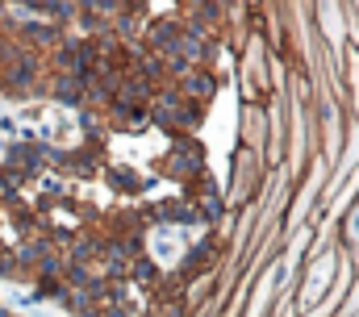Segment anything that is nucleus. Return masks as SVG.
<instances>
[{
    "instance_id": "obj_2",
    "label": "nucleus",
    "mask_w": 359,
    "mask_h": 317,
    "mask_svg": "<svg viewBox=\"0 0 359 317\" xmlns=\"http://www.w3.org/2000/svg\"><path fill=\"white\" fill-rule=\"evenodd\" d=\"M201 171H205V158H201V147H192V142H176L172 155L163 158V175L176 184H196Z\"/></svg>"
},
{
    "instance_id": "obj_5",
    "label": "nucleus",
    "mask_w": 359,
    "mask_h": 317,
    "mask_svg": "<svg viewBox=\"0 0 359 317\" xmlns=\"http://www.w3.org/2000/svg\"><path fill=\"white\" fill-rule=\"evenodd\" d=\"M330 276H334V255H322V259L309 267V276H305V292H301V305H313V301H322V292H326Z\"/></svg>"
},
{
    "instance_id": "obj_4",
    "label": "nucleus",
    "mask_w": 359,
    "mask_h": 317,
    "mask_svg": "<svg viewBox=\"0 0 359 317\" xmlns=\"http://www.w3.org/2000/svg\"><path fill=\"white\" fill-rule=\"evenodd\" d=\"M46 96H50L55 104L84 109V79L80 76H50L46 79Z\"/></svg>"
},
{
    "instance_id": "obj_6",
    "label": "nucleus",
    "mask_w": 359,
    "mask_h": 317,
    "mask_svg": "<svg viewBox=\"0 0 359 317\" xmlns=\"http://www.w3.org/2000/svg\"><path fill=\"white\" fill-rule=\"evenodd\" d=\"M184 313H188V305L168 301V297H151V309H147V317H184Z\"/></svg>"
},
{
    "instance_id": "obj_3",
    "label": "nucleus",
    "mask_w": 359,
    "mask_h": 317,
    "mask_svg": "<svg viewBox=\"0 0 359 317\" xmlns=\"http://www.w3.org/2000/svg\"><path fill=\"white\" fill-rule=\"evenodd\" d=\"M176 88H180V96H184V100H192V104L201 109V104H209V100H213V92H217V76H213V72H205V67H192Z\"/></svg>"
},
{
    "instance_id": "obj_1",
    "label": "nucleus",
    "mask_w": 359,
    "mask_h": 317,
    "mask_svg": "<svg viewBox=\"0 0 359 317\" xmlns=\"http://www.w3.org/2000/svg\"><path fill=\"white\" fill-rule=\"evenodd\" d=\"M196 117H201V109H196L192 100H184V96H180L176 83L159 88V92H155V100H151V121H155V126H163V130H192V126H196Z\"/></svg>"
},
{
    "instance_id": "obj_7",
    "label": "nucleus",
    "mask_w": 359,
    "mask_h": 317,
    "mask_svg": "<svg viewBox=\"0 0 359 317\" xmlns=\"http://www.w3.org/2000/svg\"><path fill=\"white\" fill-rule=\"evenodd\" d=\"M21 276V267H17V250L0 238V280H17Z\"/></svg>"
}]
</instances>
